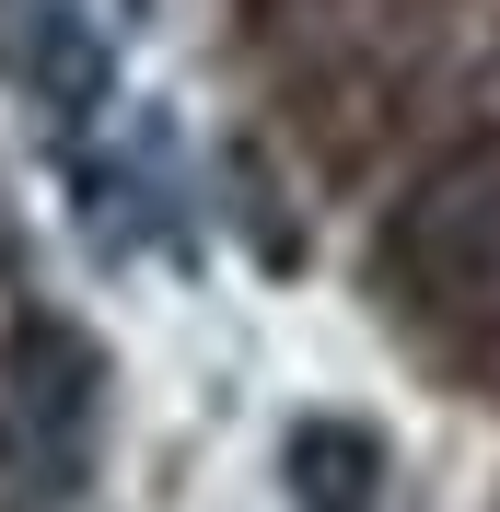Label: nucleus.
Returning a JSON list of instances; mask_svg holds the SVG:
<instances>
[{
  "mask_svg": "<svg viewBox=\"0 0 500 512\" xmlns=\"http://www.w3.org/2000/svg\"><path fill=\"white\" fill-rule=\"evenodd\" d=\"M373 280L407 326H500V128L442 140L373 233Z\"/></svg>",
  "mask_w": 500,
  "mask_h": 512,
  "instance_id": "nucleus-1",
  "label": "nucleus"
},
{
  "mask_svg": "<svg viewBox=\"0 0 500 512\" xmlns=\"http://www.w3.org/2000/svg\"><path fill=\"white\" fill-rule=\"evenodd\" d=\"M280 489L291 512H384V443L361 431V419H291L280 443Z\"/></svg>",
  "mask_w": 500,
  "mask_h": 512,
  "instance_id": "nucleus-2",
  "label": "nucleus"
},
{
  "mask_svg": "<svg viewBox=\"0 0 500 512\" xmlns=\"http://www.w3.org/2000/svg\"><path fill=\"white\" fill-rule=\"evenodd\" d=\"M0 59H12V82L47 105H94L105 59H94V35H82V12L70 0H12V35H0Z\"/></svg>",
  "mask_w": 500,
  "mask_h": 512,
  "instance_id": "nucleus-3",
  "label": "nucleus"
}]
</instances>
